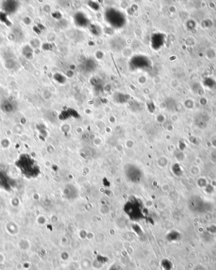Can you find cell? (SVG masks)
<instances>
[{
    "mask_svg": "<svg viewBox=\"0 0 216 270\" xmlns=\"http://www.w3.org/2000/svg\"><path fill=\"white\" fill-rule=\"evenodd\" d=\"M21 174L27 178H35L40 173V168L32 156L27 154L21 155L16 162Z\"/></svg>",
    "mask_w": 216,
    "mask_h": 270,
    "instance_id": "obj_1",
    "label": "cell"
}]
</instances>
